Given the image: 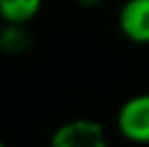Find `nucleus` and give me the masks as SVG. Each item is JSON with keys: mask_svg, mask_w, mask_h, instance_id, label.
Here are the masks:
<instances>
[{"mask_svg": "<svg viewBox=\"0 0 149 147\" xmlns=\"http://www.w3.org/2000/svg\"><path fill=\"white\" fill-rule=\"evenodd\" d=\"M117 127L127 141L149 145V93L125 101L117 113Z\"/></svg>", "mask_w": 149, "mask_h": 147, "instance_id": "obj_1", "label": "nucleus"}, {"mask_svg": "<svg viewBox=\"0 0 149 147\" xmlns=\"http://www.w3.org/2000/svg\"><path fill=\"white\" fill-rule=\"evenodd\" d=\"M50 147H109L103 125L93 119H71L50 137Z\"/></svg>", "mask_w": 149, "mask_h": 147, "instance_id": "obj_2", "label": "nucleus"}, {"mask_svg": "<svg viewBox=\"0 0 149 147\" xmlns=\"http://www.w3.org/2000/svg\"><path fill=\"white\" fill-rule=\"evenodd\" d=\"M119 30L135 45H149V0H127L119 10Z\"/></svg>", "mask_w": 149, "mask_h": 147, "instance_id": "obj_3", "label": "nucleus"}, {"mask_svg": "<svg viewBox=\"0 0 149 147\" xmlns=\"http://www.w3.org/2000/svg\"><path fill=\"white\" fill-rule=\"evenodd\" d=\"M42 0H0V18L4 24L26 26L38 16Z\"/></svg>", "mask_w": 149, "mask_h": 147, "instance_id": "obj_4", "label": "nucleus"}, {"mask_svg": "<svg viewBox=\"0 0 149 147\" xmlns=\"http://www.w3.org/2000/svg\"><path fill=\"white\" fill-rule=\"evenodd\" d=\"M32 45V38L26 30V26L20 24H4L0 30V50L8 52V54H20L28 50Z\"/></svg>", "mask_w": 149, "mask_h": 147, "instance_id": "obj_5", "label": "nucleus"}, {"mask_svg": "<svg viewBox=\"0 0 149 147\" xmlns=\"http://www.w3.org/2000/svg\"><path fill=\"white\" fill-rule=\"evenodd\" d=\"M77 4H81V6H97L101 2H105V0H74Z\"/></svg>", "mask_w": 149, "mask_h": 147, "instance_id": "obj_6", "label": "nucleus"}, {"mask_svg": "<svg viewBox=\"0 0 149 147\" xmlns=\"http://www.w3.org/2000/svg\"><path fill=\"white\" fill-rule=\"evenodd\" d=\"M0 147H6V145H4V143H2V141H0Z\"/></svg>", "mask_w": 149, "mask_h": 147, "instance_id": "obj_7", "label": "nucleus"}]
</instances>
